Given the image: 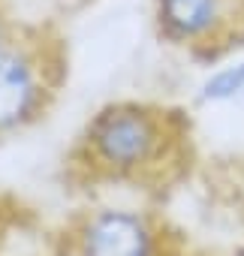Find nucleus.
Listing matches in <instances>:
<instances>
[{
	"label": "nucleus",
	"mask_w": 244,
	"mask_h": 256,
	"mask_svg": "<svg viewBox=\"0 0 244 256\" xmlns=\"http://www.w3.org/2000/svg\"><path fill=\"white\" fill-rule=\"evenodd\" d=\"M190 157V118L181 108L151 100H112L82 124L64 157V172L82 193L124 187L157 196L187 175Z\"/></svg>",
	"instance_id": "f257e3e1"
},
{
	"label": "nucleus",
	"mask_w": 244,
	"mask_h": 256,
	"mask_svg": "<svg viewBox=\"0 0 244 256\" xmlns=\"http://www.w3.org/2000/svg\"><path fill=\"white\" fill-rule=\"evenodd\" d=\"M54 256H184L181 232L154 208L88 202L52 229Z\"/></svg>",
	"instance_id": "f03ea898"
},
{
	"label": "nucleus",
	"mask_w": 244,
	"mask_h": 256,
	"mask_svg": "<svg viewBox=\"0 0 244 256\" xmlns=\"http://www.w3.org/2000/svg\"><path fill=\"white\" fill-rule=\"evenodd\" d=\"M66 76L64 46L46 30L16 28L0 46V142L48 118Z\"/></svg>",
	"instance_id": "7ed1b4c3"
},
{
	"label": "nucleus",
	"mask_w": 244,
	"mask_h": 256,
	"mask_svg": "<svg viewBox=\"0 0 244 256\" xmlns=\"http://www.w3.org/2000/svg\"><path fill=\"white\" fill-rule=\"evenodd\" d=\"M151 18L166 46L217 58L244 30V0H151Z\"/></svg>",
	"instance_id": "20e7f679"
},
{
	"label": "nucleus",
	"mask_w": 244,
	"mask_h": 256,
	"mask_svg": "<svg viewBox=\"0 0 244 256\" xmlns=\"http://www.w3.org/2000/svg\"><path fill=\"white\" fill-rule=\"evenodd\" d=\"M0 256H54L52 229L22 208V202L0 196Z\"/></svg>",
	"instance_id": "39448f33"
},
{
	"label": "nucleus",
	"mask_w": 244,
	"mask_h": 256,
	"mask_svg": "<svg viewBox=\"0 0 244 256\" xmlns=\"http://www.w3.org/2000/svg\"><path fill=\"white\" fill-rule=\"evenodd\" d=\"M193 100L202 108H244V58L208 70L199 78Z\"/></svg>",
	"instance_id": "423d86ee"
},
{
	"label": "nucleus",
	"mask_w": 244,
	"mask_h": 256,
	"mask_svg": "<svg viewBox=\"0 0 244 256\" xmlns=\"http://www.w3.org/2000/svg\"><path fill=\"white\" fill-rule=\"evenodd\" d=\"M12 30H16V24H12V22L4 16V12H0V46H4V42L12 36Z\"/></svg>",
	"instance_id": "0eeeda50"
},
{
	"label": "nucleus",
	"mask_w": 244,
	"mask_h": 256,
	"mask_svg": "<svg viewBox=\"0 0 244 256\" xmlns=\"http://www.w3.org/2000/svg\"><path fill=\"white\" fill-rule=\"evenodd\" d=\"M241 199H244V175H241Z\"/></svg>",
	"instance_id": "6e6552de"
}]
</instances>
